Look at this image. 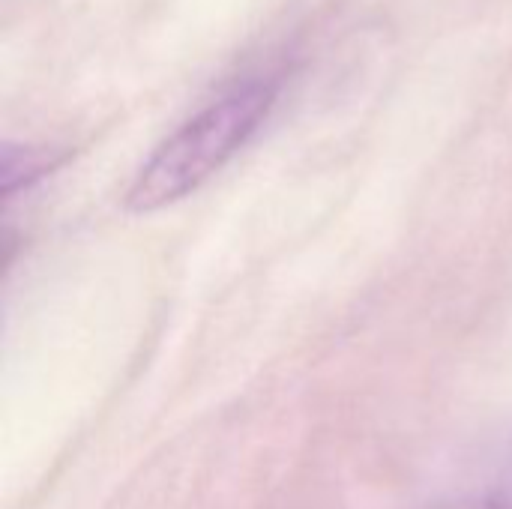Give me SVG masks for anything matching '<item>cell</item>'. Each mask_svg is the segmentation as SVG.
Returning a JSON list of instances; mask_svg holds the SVG:
<instances>
[{
    "mask_svg": "<svg viewBox=\"0 0 512 509\" xmlns=\"http://www.w3.org/2000/svg\"><path fill=\"white\" fill-rule=\"evenodd\" d=\"M282 93L276 75H246L186 117L144 159L126 189V210L159 213L213 180L264 126Z\"/></svg>",
    "mask_w": 512,
    "mask_h": 509,
    "instance_id": "1",
    "label": "cell"
},
{
    "mask_svg": "<svg viewBox=\"0 0 512 509\" xmlns=\"http://www.w3.org/2000/svg\"><path fill=\"white\" fill-rule=\"evenodd\" d=\"M60 162L57 153L27 144H6L0 156V180H3V198L12 201L15 192L30 189L39 177H45Z\"/></svg>",
    "mask_w": 512,
    "mask_h": 509,
    "instance_id": "2",
    "label": "cell"
},
{
    "mask_svg": "<svg viewBox=\"0 0 512 509\" xmlns=\"http://www.w3.org/2000/svg\"><path fill=\"white\" fill-rule=\"evenodd\" d=\"M477 509H512V507H507V504H483V507H477Z\"/></svg>",
    "mask_w": 512,
    "mask_h": 509,
    "instance_id": "3",
    "label": "cell"
}]
</instances>
